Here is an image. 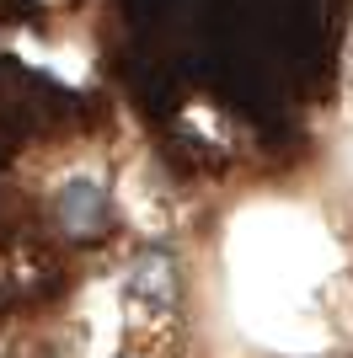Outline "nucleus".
Masks as SVG:
<instances>
[{
  "label": "nucleus",
  "mask_w": 353,
  "mask_h": 358,
  "mask_svg": "<svg viewBox=\"0 0 353 358\" xmlns=\"http://www.w3.org/2000/svg\"><path fill=\"white\" fill-rule=\"evenodd\" d=\"M75 198H70V224H86L91 214H97V203H102V187L97 182H70Z\"/></svg>",
  "instance_id": "f257e3e1"
}]
</instances>
